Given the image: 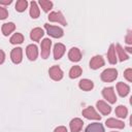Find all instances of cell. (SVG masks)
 <instances>
[{"label": "cell", "mask_w": 132, "mask_h": 132, "mask_svg": "<svg viewBox=\"0 0 132 132\" xmlns=\"http://www.w3.org/2000/svg\"><path fill=\"white\" fill-rule=\"evenodd\" d=\"M125 40H126V42H127L128 44H131V43H132V33H131V31H130V30L128 31V33H127V35H126Z\"/></svg>", "instance_id": "4dcf8cb0"}, {"label": "cell", "mask_w": 132, "mask_h": 132, "mask_svg": "<svg viewBox=\"0 0 132 132\" xmlns=\"http://www.w3.org/2000/svg\"><path fill=\"white\" fill-rule=\"evenodd\" d=\"M27 6H28V2L26 0H19L15 3V10L19 12H23L26 10Z\"/></svg>", "instance_id": "4316f807"}, {"label": "cell", "mask_w": 132, "mask_h": 132, "mask_svg": "<svg viewBox=\"0 0 132 132\" xmlns=\"http://www.w3.org/2000/svg\"><path fill=\"white\" fill-rule=\"evenodd\" d=\"M26 54H27V57L30 61H34L36 60L37 56H38V48L35 44H29L27 47H26Z\"/></svg>", "instance_id": "ba28073f"}, {"label": "cell", "mask_w": 132, "mask_h": 132, "mask_svg": "<svg viewBox=\"0 0 132 132\" xmlns=\"http://www.w3.org/2000/svg\"><path fill=\"white\" fill-rule=\"evenodd\" d=\"M7 16H8V11H7V9L0 5V20H4V19H6Z\"/></svg>", "instance_id": "f546056e"}, {"label": "cell", "mask_w": 132, "mask_h": 132, "mask_svg": "<svg viewBox=\"0 0 132 132\" xmlns=\"http://www.w3.org/2000/svg\"><path fill=\"white\" fill-rule=\"evenodd\" d=\"M114 112H116V114H117L119 118L125 119V118L127 117V114H128V109H127V107L124 106V105H119V106L116 108Z\"/></svg>", "instance_id": "d4e9b609"}, {"label": "cell", "mask_w": 132, "mask_h": 132, "mask_svg": "<svg viewBox=\"0 0 132 132\" xmlns=\"http://www.w3.org/2000/svg\"><path fill=\"white\" fill-rule=\"evenodd\" d=\"M96 106H97L98 110H99L102 114H104V116L109 114L110 111H111V107H110L105 101H102V100L97 101V102H96Z\"/></svg>", "instance_id": "8fae6325"}, {"label": "cell", "mask_w": 132, "mask_h": 132, "mask_svg": "<svg viewBox=\"0 0 132 132\" xmlns=\"http://www.w3.org/2000/svg\"><path fill=\"white\" fill-rule=\"evenodd\" d=\"M82 125H84L82 120H80L78 118H74L73 120H71L69 127H70L71 132H79L82 128Z\"/></svg>", "instance_id": "4fadbf2b"}, {"label": "cell", "mask_w": 132, "mask_h": 132, "mask_svg": "<svg viewBox=\"0 0 132 132\" xmlns=\"http://www.w3.org/2000/svg\"><path fill=\"white\" fill-rule=\"evenodd\" d=\"M14 29H15V25H14L13 23H11V22L3 24V25H2V28H1L2 33H3V35H5V36L9 35L11 32H13Z\"/></svg>", "instance_id": "44dd1931"}, {"label": "cell", "mask_w": 132, "mask_h": 132, "mask_svg": "<svg viewBox=\"0 0 132 132\" xmlns=\"http://www.w3.org/2000/svg\"><path fill=\"white\" fill-rule=\"evenodd\" d=\"M47 18H48V20L51 22H56V23H59V24H61L63 26H66L67 25V22H66V20L63 16V14H62L61 11H53V12H51L48 14Z\"/></svg>", "instance_id": "8992f818"}, {"label": "cell", "mask_w": 132, "mask_h": 132, "mask_svg": "<svg viewBox=\"0 0 132 132\" xmlns=\"http://www.w3.org/2000/svg\"><path fill=\"white\" fill-rule=\"evenodd\" d=\"M39 5L41 6V8L43 9V11L47 12L52 9L53 7V2L52 1H47V0H39Z\"/></svg>", "instance_id": "83f0119b"}, {"label": "cell", "mask_w": 132, "mask_h": 132, "mask_svg": "<svg viewBox=\"0 0 132 132\" xmlns=\"http://www.w3.org/2000/svg\"><path fill=\"white\" fill-rule=\"evenodd\" d=\"M102 66H104V59L101 56L97 55L91 59V61H90V68L91 69H99Z\"/></svg>", "instance_id": "30bf717a"}, {"label": "cell", "mask_w": 132, "mask_h": 132, "mask_svg": "<svg viewBox=\"0 0 132 132\" xmlns=\"http://www.w3.org/2000/svg\"><path fill=\"white\" fill-rule=\"evenodd\" d=\"M111 132H116V131H111Z\"/></svg>", "instance_id": "d590c367"}, {"label": "cell", "mask_w": 132, "mask_h": 132, "mask_svg": "<svg viewBox=\"0 0 132 132\" xmlns=\"http://www.w3.org/2000/svg\"><path fill=\"white\" fill-rule=\"evenodd\" d=\"M118 77V71L116 68H107L104 71H102L100 78L105 81V82H110L116 80V78Z\"/></svg>", "instance_id": "6da1fadb"}, {"label": "cell", "mask_w": 132, "mask_h": 132, "mask_svg": "<svg viewBox=\"0 0 132 132\" xmlns=\"http://www.w3.org/2000/svg\"><path fill=\"white\" fill-rule=\"evenodd\" d=\"M114 48H117L116 51H117V53H118V57H119V60L121 61V62H123V61H126V60H128L129 59V56L126 54V52L124 51V48L121 46V44H117L116 45V47Z\"/></svg>", "instance_id": "603a6c76"}, {"label": "cell", "mask_w": 132, "mask_h": 132, "mask_svg": "<svg viewBox=\"0 0 132 132\" xmlns=\"http://www.w3.org/2000/svg\"><path fill=\"white\" fill-rule=\"evenodd\" d=\"M68 58L72 62H78L81 59V53L77 47H72L68 53Z\"/></svg>", "instance_id": "9a60e30c"}, {"label": "cell", "mask_w": 132, "mask_h": 132, "mask_svg": "<svg viewBox=\"0 0 132 132\" xmlns=\"http://www.w3.org/2000/svg\"><path fill=\"white\" fill-rule=\"evenodd\" d=\"M124 77L128 81H132V69L131 68H128L124 71Z\"/></svg>", "instance_id": "f1b7e54d"}, {"label": "cell", "mask_w": 132, "mask_h": 132, "mask_svg": "<svg viewBox=\"0 0 132 132\" xmlns=\"http://www.w3.org/2000/svg\"><path fill=\"white\" fill-rule=\"evenodd\" d=\"M39 13H40V10L38 8V5L35 1H32L30 3V15L32 19H37L39 16Z\"/></svg>", "instance_id": "7402d4cb"}, {"label": "cell", "mask_w": 132, "mask_h": 132, "mask_svg": "<svg viewBox=\"0 0 132 132\" xmlns=\"http://www.w3.org/2000/svg\"><path fill=\"white\" fill-rule=\"evenodd\" d=\"M124 51H125V52H128V53H132V48H131L130 46L125 47V48H124Z\"/></svg>", "instance_id": "e575fe53"}, {"label": "cell", "mask_w": 132, "mask_h": 132, "mask_svg": "<svg viewBox=\"0 0 132 132\" xmlns=\"http://www.w3.org/2000/svg\"><path fill=\"white\" fill-rule=\"evenodd\" d=\"M10 43H12V44H20V43H22L23 41H24V36H23V34H21V33H14L11 37H10Z\"/></svg>", "instance_id": "484cf974"}, {"label": "cell", "mask_w": 132, "mask_h": 132, "mask_svg": "<svg viewBox=\"0 0 132 132\" xmlns=\"http://www.w3.org/2000/svg\"><path fill=\"white\" fill-rule=\"evenodd\" d=\"M117 90H118V93L121 97H125L129 94L130 92V87L127 85V84H124L122 81L118 82L117 84Z\"/></svg>", "instance_id": "2e32d148"}, {"label": "cell", "mask_w": 132, "mask_h": 132, "mask_svg": "<svg viewBox=\"0 0 132 132\" xmlns=\"http://www.w3.org/2000/svg\"><path fill=\"white\" fill-rule=\"evenodd\" d=\"M51 46H52V40L50 38H44L41 41V58L42 59H47L51 54Z\"/></svg>", "instance_id": "3957f363"}, {"label": "cell", "mask_w": 132, "mask_h": 132, "mask_svg": "<svg viewBox=\"0 0 132 132\" xmlns=\"http://www.w3.org/2000/svg\"><path fill=\"white\" fill-rule=\"evenodd\" d=\"M54 132H68V131H67V128H66V127H64V126H59V127H57V128L54 130Z\"/></svg>", "instance_id": "1f68e13d"}, {"label": "cell", "mask_w": 132, "mask_h": 132, "mask_svg": "<svg viewBox=\"0 0 132 132\" xmlns=\"http://www.w3.org/2000/svg\"><path fill=\"white\" fill-rule=\"evenodd\" d=\"M48 74H50L51 78L54 80H60L63 77V71L57 65H54L48 69Z\"/></svg>", "instance_id": "52a82bcc"}, {"label": "cell", "mask_w": 132, "mask_h": 132, "mask_svg": "<svg viewBox=\"0 0 132 132\" xmlns=\"http://www.w3.org/2000/svg\"><path fill=\"white\" fill-rule=\"evenodd\" d=\"M85 132H104V128L100 123H92L87 126Z\"/></svg>", "instance_id": "d6986e66"}, {"label": "cell", "mask_w": 132, "mask_h": 132, "mask_svg": "<svg viewBox=\"0 0 132 132\" xmlns=\"http://www.w3.org/2000/svg\"><path fill=\"white\" fill-rule=\"evenodd\" d=\"M4 60H5V54L2 50H0V64H2L4 62Z\"/></svg>", "instance_id": "d6a6232c"}, {"label": "cell", "mask_w": 132, "mask_h": 132, "mask_svg": "<svg viewBox=\"0 0 132 132\" xmlns=\"http://www.w3.org/2000/svg\"><path fill=\"white\" fill-rule=\"evenodd\" d=\"M44 28L46 30V33L50 36L54 37V38H60L64 34L63 29L58 27V26H53V25H50V24H44Z\"/></svg>", "instance_id": "7a4b0ae2"}, {"label": "cell", "mask_w": 132, "mask_h": 132, "mask_svg": "<svg viewBox=\"0 0 132 132\" xmlns=\"http://www.w3.org/2000/svg\"><path fill=\"white\" fill-rule=\"evenodd\" d=\"M82 116L89 120H99V121L101 120V116H99V113L95 110V108L93 106H89V107L85 108L82 110Z\"/></svg>", "instance_id": "5b68a950"}, {"label": "cell", "mask_w": 132, "mask_h": 132, "mask_svg": "<svg viewBox=\"0 0 132 132\" xmlns=\"http://www.w3.org/2000/svg\"><path fill=\"white\" fill-rule=\"evenodd\" d=\"M10 58H11V61L14 63V64H19L22 62V59H23V51L21 47H15L11 51L10 53Z\"/></svg>", "instance_id": "9c48e42d"}, {"label": "cell", "mask_w": 132, "mask_h": 132, "mask_svg": "<svg viewBox=\"0 0 132 132\" xmlns=\"http://www.w3.org/2000/svg\"><path fill=\"white\" fill-rule=\"evenodd\" d=\"M107 59H108V62L111 64V65H114L117 64V56H116V48H114V44H110L109 48H108V52H107Z\"/></svg>", "instance_id": "ffe728a7"}, {"label": "cell", "mask_w": 132, "mask_h": 132, "mask_svg": "<svg viewBox=\"0 0 132 132\" xmlns=\"http://www.w3.org/2000/svg\"><path fill=\"white\" fill-rule=\"evenodd\" d=\"M12 1L11 0H6V1H4V0H0V5L2 4V5H8V4H10Z\"/></svg>", "instance_id": "836d02e7"}, {"label": "cell", "mask_w": 132, "mask_h": 132, "mask_svg": "<svg viewBox=\"0 0 132 132\" xmlns=\"http://www.w3.org/2000/svg\"><path fill=\"white\" fill-rule=\"evenodd\" d=\"M81 72H82V70H81L80 66H77V65L72 66L71 69L69 70V77L70 78H76V77L80 76Z\"/></svg>", "instance_id": "cb8c5ba5"}, {"label": "cell", "mask_w": 132, "mask_h": 132, "mask_svg": "<svg viewBox=\"0 0 132 132\" xmlns=\"http://www.w3.org/2000/svg\"><path fill=\"white\" fill-rule=\"evenodd\" d=\"M78 87L79 89H81L82 91H91L93 88H94V84L91 79H88V78H84V79H80L79 82H78Z\"/></svg>", "instance_id": "e0dca14e"}, {"label": "cell", "mask_w": 132, "mask_h": 132, "mask_svg": "<svg viewBox=\"0 0 132 132\" xmlns=\"http://www.w3.org/2000/svg\"><path fill=\"white\" fill-rule=\"evenodd\" d=\"M102 95H103V97H104L109 103L113 104V103L117 102V96H116V93H114L112 87L104 88V89L102 90Z\"/></svg>", "instance_id": "277c9868"}, {"label": "cell", "mask_w": 132, "mask_h": 132, "mask_svg": "<svg viewBox=\"0 0 132 132\" xmlns=\"http://www.w3.org/2000/svg\"><path fill=\"white\" fill-rule=\"evenodd\" d=\"M43 34H44V32H43V30L41 29V28H34L32 31H31V33H30V38L33 40V41H39L40 39H41V37L43 36Z\"/></svg>", "instance_id": "ac0fdd59"}, {"label": "cell", "mask_w": 132, "mask_h": 132, "mask_svg": "<svg viewBox=\"0 0 132 132\" xmlns=\"http://www.w3.org/2000/svg\"><path fill=\"white\" fill-rule=\"evenodd\" d=\"M65 54V45L63 43H56L54 46V59L59 60Z\"/></svg>", "instance_id": "5bb4252c"}, {"label": "cell", "mask_w": 132, "mask_h": 132, "mask_svg": "<svg viewBox=\"0 0 132 132\" xmlns=\"http://www.w3.org/2000/svg\"><path fill=\"white\" fill-rule=\"evenodd\" d=\"M105 125L109 128H117V129H123L125 127L124 122H122L120 120H117V119H113V118L107 119L106 122H105Z\"/></svg>", "instance_id": "7c38bea8"}]
</instances>
